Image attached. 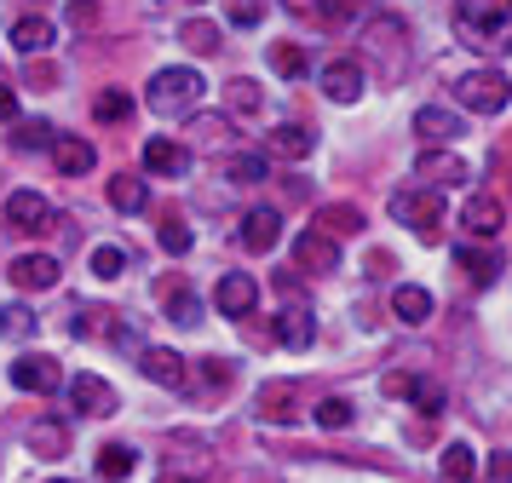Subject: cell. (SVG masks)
Masks as SVG:
<instances>
[{"mask_svg": "<svg viewBox=\"0 0 512 483\" xmlns=\"http://www.w3.org/2000/svg\"><path fill=\"white\" fill-rule=\"evenodd\" d=\"M415 133L426 144H449V138H461V115L443 110V104H420L415 110Z\"/></svg>", "mask_w": 512, "mask_h": 483, "instance_id": "obj_18", "label": "cell"}, {"mask_svg": "<svg viewBox=\"0 0 512 483\" xmlns=\"http://www.w3.org/2000/svg\"><path fill=\"white\" fill-rule=\"evenodd\" d=\"M52 161H58L64 179H81V173H93L98 167V150L87 144V138H58V144H52Z\"/></svg>", "mask_w": 512, "mask_h": 483, "instance_id": "obj_19", "label": "cell"}, {"mask_svg": "<svg viewBox=\"0 0 512 483\" xmlns=\"http://www.w3.org/2000/svg\"><path fill=\"white\" fill-rule=\"evenodd\" d=\"M93 115L104 121V127H121V121L133 115V98H127V92H116V87L98 92V98H93Z\"/></svg>", "mask_w": 512, "mask_h": 483, "instance_id": "obj_32", "label": "cell"}, {"mask_svg": "<svg viewBox=\"0 0 512 483\" xmlns=\"http://www.w3.org/2000/svg\"><path fill=\"white\" fill-rule=\"evenodd\" d=\"M93 466H98V478H104V483H121V478H133V466H139V455H133L127 443H104Z\"/></svg>", "mask_w": 512, "mask_h": 483, "instance_id": "obj_25", "label": "cell"}, {"mask_svg": "<svg viewBox=\"0 0 512 483\" xmlns=\"http://www.w3.org/2000/svg\"><path fill=\"white\" fill-rule=\"evenodd\" d=\"M282 242V213L277 207H254L248 219H242V248L248 253H271Z\"/></svg>", "mask_w": 512, "mask_h": 483, "instance_id": "obj_12", "label": "cell"}, {"mask_svg": "<svg viewBox=\"0 0 512 483\" xmlns=\"http://www.w3.org/2000/svg\"><path fill=\"white\" fill-rule=\"evenodd\" d=\"M392 219L403 230H415L420 242H438L443 236V196L438 190H420V184L415 190H397L392 196Z\"/></svg>", "mask_w": 512, "mask_h": 483, "instance_id": "obj_3", "label": "cell"}, {"mask_svg": "<svg viewBox=\"0 0 512 483\" xmlns=\"http://www.w3.org/2000/svg\"><path fill=\"white\" fill-rule=\"evenodd\" d=\"M461 225H466V236H495V230L507 225V207L495 202V196H466Z\"/></svg>", "mask_w": 512, "mask_h": 483, "instance_id": "obj_17", "label": "cell"}, {"mask_svg": "<svg viewBox=\"0 0 512 483\" xmlns=\"http://www.w3.org/2000/svg\"><path fill=\"white\" fill-rule=\"evenodd\" d=\"M6 225L24 230V236H41V230H52L58 219H52V202L41 190H12V196H6Z\"/></svg>", "mask_w": 512, "mask_h": 483, "instance_id": "obj_5", "label": "cell"}, {"mask_svg": "<svg viewBox=\"0 0 512 483\" xmlns=\"http://www.w3.org/2000/svg\"><path fill=\"white\" fill-rule=\"evenodd\" d=\"M271 334H277V345H288V351H305V345L317 340V328H311V311H305V305H282L277 322H271Z\"/></svg>", "mask_w": 512, "mask_h": 483, "instance_id": "obj_15", "label": "cell"}, {"mask_svg": "<svg viewBox=\"0 0 512 483\" xmlns=\"http://www.w3.org/2000/svg\"><path fill=\"white\" fill-rule=\"evenodd\" d=\"M311 230H323L328 242H340V236H357L363 230V207H351V202H328L323 213H317V225Z\"/></svg>", "mask_w": 512, "mask_h": 483, "instance_id": "obj_21", "label": "cell"}, {"mask_svg": "<svg viewBox=\"0 0 512 483\" xmlns=\"http://www.w3.org/2000/svg\"><path fill=\"white\" fill-rule=\"evenodd\" d=\"M415 179H420V190H426V184H432V190H455V184H472V167H466L461 156H449V150H420Z\"/></svg>", "mask_w": 512, "mask_h": 483, "instance_id": "obj_6", "label": "cell"}, {"mask_svg": "<svg viewBox=\"0 0 512 483\" xmlns=\"http://www.w3.org/2000/svg\"><path fill=\"white\" fill-rule=\"evenodd\" d=\"M271 69L294 81V75H305V52H300L294 41H277V46H271Z\"/></svg>", "mask_w": 512, "mask_h": 483, "instance_id": "obj_40", "label": "cell"}, {"mask_svg": "<svg viewBox=\"0 0 512 483\" xmlns=\"http://www.w3.org/2000/svg\"><path fill=\"white\" fill-rule=\"evenodd\" d=\"M0 121H6V127L18 121V87H12V81H0Z\"/></svg>", "mask_w": 512, "mask_h": 483, "instance_id": "obj_46", "label": "cell"}, {"mask_svg": "<svg viewBox=\"0 0 512 483\" xmlns=\"http://www.w3.org/2000/svg\"><path fill=\"white\" fill-rule=\"evenodd\" d=\"M190 144H202V150H219L225 144V133H231V115H219V110H190Z\"/></svg>", "mask_w": 512, "mask_h": 483, "instance_id": "obj_22", "label": "cell"}, {"mask_svg": "<svg viewBox=\"0 0 512 483\" xmlns=\"http://www.w3.org/2000/svg\"><path fill=\"white\" fill-rule=\"evenodd\" d=\"M52 41H58V29H52L47 18H18V23H12V46L29 52V58H35V52H47Z\"/></svg>", "mask_w": 512, "mask_h": 483, "instance_id": "obj_24", "label": "cell"}, {"mask_svg": "<svg viewBox=\"0 0 512 483\" xmlns=\"http://www.w3.org/2000/svg\"><path fill=\"white\" fill-rule=\"evenodd\" d=\"M271 150L288 156V161H305L317 150V138H311V127H277V133H271Z\"/></svg>", "mask_w": 512, "mask_h": 483, "instance_id": "obj_27", "label": "cell"}, {"mask_svg": "<svg viewBox=\"0 0 512 483\" xmlns=\"http://www.w3.org/2000/svg\"><path fill=\"white\" fill-rule=\"evenodd\" d=\"M317 426H323V432H346L351 426V403L346 397H323V403H317Z\"/></svg>", "mask_w": 512, "mask_h": 483, "instance_id": "obj_39", "label": "cell"}, {"mask_svg": "<svg viewBox=\"0 0 512 483\" xmlns=\"http://www.w3.org/2000/svg\"><path fill=\"white\" fill-rule=\"evenodd\" d=\"M254 299H259V282L248 271H225L219 276V288H213V305H219L225 317H248Z\"/></svg>", "mask_w": 512, "mask_h": 483, "instance_id": "obj_10", "label": "cell"}, {"mask_svg": "<svg viewBox=\"0 0 512 483\" xmlns=\"http://www.w3.org/2000/svg\"><path fill=\"white\" fill-rule=\"evenodd\" d=\"M6 276H12V288L41 294V288H58V259H52V253H18Z\"/></svg>", "mask_w": 512, "mask_h": 483, "instance_id": "obj_11", "label": "cell"}, {"mask_svg": "<svg viewBox=\"0 0 512 483\" xmlns=\"http://www.w3.org/2000/svg\"><path fill=\"white\" fill-rule=\"evenodd\" d=\"M139 368H144V380H156V386H167V391H185L190 386L185 357H179V351H167V345H144Z\"/></svg>", "mask_w": 512, "mask_h": 483, "instance_id": "obj_8", "label": "cell"}, {"mask_svg": "<svg viewBox=\"0 0 512 483\" xmlns=\"http://www.w3.org/2000/svg\"><path fill=\"white\" fill-rule=\"evenodd\" d=\"M403 397H415V409L426 414V420H438V414H443V386H438V380H409Z\"/></svg>", "mask_w": 512, "mask_h": 483, "instance_id": "obj_33", "label": "cell"}, {"mask_svg": "<svg viewBox=\"0 0 512 483\" xmlns=\"http://www.w3.org/2000/svg\"><path fill=\"white\" fill-rule=\"evenodd\" d=\"M455 98H461L472 115H501L512 104V81L501 69H466L461 81H455Z\"/></svg>", "mask_w": 512, "mask_h": 483, "instance_id": "obj_4", "label": "cell"}, {"mask_svg": "<svg viewBox=\"0 0 512 483\" xmlns=\"http://www.w3.org/2000/svg\"><path fill=\"white\" fill-rule=\"evenodd\" d=\"M265 173H271V161L259 156V150H242V156H231V179H236V184H259Z\"/></svg>", "mask_w": 512, "mask_h": 483, "instance_id": "obj_37", "label": "cell"}, {"mask_svg": "<svg viewBox=\"0 0 512 483\" xmlns=\"http://www.w3.org/2000/svg\"><path fill=\"white\" fill-rule=\"evenodd\" d=\"M156 242H162V253H173V259H179V253H190V242H196V236H190V225H185V219H162V230H156Z\"/></svg>", "mask_w": 512, "mask_h": 483, "instance_id": "obj_38", "label": "cell"}, {"mask_svg": "<svg viewBox=\"0 0 512 483\" xmlns=\"http://www.w3.org/2000/svg\"><path fill=\"white\" fill-rule=\"evenodd\" d=\"M12 386L18 391H58V363L41 357V351H29V357L12 363Z\"/></svg>", "mask_w": 512, "mask_h": 483, "instance_id": "obj_16", "label": "cell"}, {"mask_svg": "<svg viewBox=\"0 0 512 483\" xmlns=\"http://www.w3.org/2000/svg\"><path fill=\"white\" fill-rule=\"evenodd\" d=\"M110 202H116L121 213H139V207L150 202V184L133 179V173H121V179H110Z\"/></svg>", "mask_w": 512, "mask_h": 483, "instance_id": "obj_29", "label": "cell"}, {"mask_svg": "<svg viewBox=\"0 0 512 483\" xmlns=\"http://www.w3.org/2000/svg\"><path fill=\"white\" fill-rule=\"evenodd\" d=\"M294 265H300V271H340V242H328L323 230H300V236H294Z\"/></svg>", "mask_w": 512, "mask_h": 483, "instance_id": "obj_9", "label": "cell"}, {"mask_svg": "<svg viewBox=\"0 0 512 483\" xmlns=\"http://www.w3.org/2000/svg\"><path fill=\"white\" fill-rule=\"evenodd\" d=\"M144 167H150L156 179H185L190 173V150L185 144H173V138H150V144H144Z\"/></svg>", "mask_w": 512, "mask_h": 483, "instance_id": "obj_14", "label": "cell"}, {"mask_svg": "<svg viewBox=\"0 0 512 483\" xmlns=\"http://www.w3.org/2000/svg\"><path fill=\"white\" fill-rule=\"evenodd\" d=\"M52 81H58V75H52L47 64H35V69H29V87H52Z\"/></svg>", "mask_w": 512, "mask_h": 483, "instance_id": "obj_48", "label": "cell"}, {"mask_svg": "<svg viewBox=\"0 0 512 483\" xmlns=\"http://www.w3.org/2000/svg\"><path fill=\"white\" fill-rule=\"evenodd\" d=\"M231 110H242V115L259 110V87L248 81V75H236V81H231Z\"/></svg>", "mask_w": 512, "mask_h": 483, "instance_id": "obj_43", "label": "cell"}, {"mask_svg": "<svg viewBox=\"0 0 512 483\" xmlns=\"http://www.w3.org/2000/svg\"><path fill=\"white\" fill-rule=\"evenodd\" d=\"M98 18H104V6H98V0H70V23H75V29H98Z\"/></svg>", "mask_w": 512, "mask_h": 483, "instance_id": "obj_44", "label": "cell"}, {"mask_svg": "<svg viewBox=\"0 0 512 483\" xmlns=\"http://www.w3.org/2000/svg\"><path fill=\"white\" fill-rule=\"evenodd\" d=\"M179 41H185L196 58H208V52H219V46H225V41H219V29H213L208 18H190L185 29H179Z\"/></svg>", "mask_w": 512, "mask_h": 483, "instance_id": "obj_31", "label": "cell"}, {"mask_svg": "<svg viewBox=\"0 0 512 483\" xmlns=\"http://www.w3.org/2000/svg\"><path fill=\"white\" fill-rule=\"evenodd\" d=\"M150 110L156 115H190L202 98H208V75L196 64H167V69H156L150 75Z\"/></svg>", "mask_w": 512, "mask_h": 483, "instance_id": "obj_2", "label": "cell"}, {"mask_svg": "<svg viewBox=\"0 0 512 483\" xmlns=\"http://www.w3.org/2000/svg\"><path fill=\"white\" fill-rule=\"evenodd\" d=\"M363 0H317V12H323V23H346L351 12H357Z\"/></svg>", "mask_w": 512, "mask_h": 483, "instance_id": "obj_45", "label": "cell"}, {"mask_svg": "<svg viewBox=\"0 0 512 483\" xmlns=\"http://www.w3.org/2000/svg\"><path fill=\"white\" fill-rule=\"evenodd\" d=\"M438 466H443L449 483H478V449H472V443H449Z\"/></svg>", "mask_w": 512, "mask_h": 483, "instance_id": "obj_26", "label": "cell"}, {"mask_svg": "<svg viewBox=\"0 0 512 483\" xmlns=\"http://www.w3.org/2000/svg\"><path fill=\"white\" fill-rule=\"evenodd\" d=\"M35 328H41V322H35L29 305H6V311H0V334H6V340H29Z\"/></svg>", "mask_w": 512, "mask_h": 483, "instance_id": "obj_34", "label": "cell"}, {"mask_svg": "<svg viewBox=\"0 0 512 483\" xmlns=\"http://www.w3.org/2000/svg\"><path fill=\"white\" fill-rule=\"evenodd\" d=\"M392 317L409 322V328H420V322L432 317V294H426V288H415V282H403V288L392 294Z\"/></svg>", "mask_w": 512, "mask_h": 483, "instance_id": "obj_23", "label": "cell"}, {"mask_svg": "<svg viewBox=\"0 0 512 483\" xmlns=\"http://www.w3.org/2000/svg\"><path fill=\"white\" fill-rule=\"evenodd\" d=\"M29 449L47 455V460H58L64 449H70V432H64L58 420H41V426H29Z\"/></svg>", "mask_w": 512, "mask_h": 483, "instance_id": "obj_28", "label": "cell"}, {"mask_svg": "<svg viewBox=\"0 0 512 483\" xmlns=\"http://www.w3.org/2000/svg\"><path fill=\"white\" fill-rule=\"evenodd\" d=\"M455 271H461L472 288H489V282H495V271H501V259H495L489 248H472V242H461V248H455Z\"/></svg>", "mask_w": 512, "mask_h": 483, "instance_id": "obj_20", "label": "cell"}, {"mask_svg": "<svg viewBox=\"0 0 512 483\" xmlns=\"http://www.w3.org/2000/svg\"><path fill=\"white\" fill-rule=\"evenodd\" d=\"M265 18V0H225V23L231 29H254Z\"/></svg>", "mask_w": 512, "mask_h": 483, "instance_id": "obj_41", "label": "cell"}, {"mask_svg": "<svg viewBox=\"0 0 512 483\" xmlns=\"http://www.w3.org/2000/svg\"><path fill=\"white\" fill-rule=\"evenodd\" d=\"M449 23H455V41L484 58L512 52V0H461Z\"/></svg>", "mask_w": 512, "mask_h": 483, "instance_id": "obj_1", "label": "cell"}, {"mask_svg": "<svg viewBox=\"0 0 512 483\" xmlns=\"http://www.w3.org/2000/svg\"><path fill=\"white\" fill-rule=\"evenodd\" d=\"M12 144H18V150H47V144H58V138H52L47 121H24V127L12 133Z\"/></svg>", "mask_w": 512, "mask_h": 483, "instance_id": "obj_42", "label": "cell"}, {"mask_svg": "<svg viewBox=\"0 0 512 483\" xmlns=\"http://www.w3.org/2000/svg\"><path fill=\"white\" fill-rule=\"evenodd\" d=\"M489 478H495V483H512V455H495V460H489Z\"/></svg>", "mask_w": 512, "mask_h": 483, "instance_id": "obj_47", "label": "cell"}, {"mask_svg": "<svg viewBox=\"0 0 512 483\" xmlns=\"http://www.w3.org/2000/svg\"><path fill=\"white\" fill-rule=\"evenodd\" d=\"M121 271H127V253H121L116 242H98V248H93V276H98V282H116Z\"/></svg>", "mask_w": 512, "mask_h": 483, "instance_id": "obj_35", "label": "cell"}, {"mask_svg": "<svg viewBox=\"0 0 512 483\" xmlns=\"http://www.w3.org/2000/svg\"><path fill=\"white\" fill-rule=\"evenodd\" d=\"M70 403L81 414H116V386L98 380V374H75L70 380Z\"/></svg>", "mask_w": 512, "mask_h": 483, "instance_id": "obj_13", "label": "cell"}, {"mask_svg": "<svg viewBox=\"0 0 512 483\" xmlns=\"http://www.w3.org/2000/svg\"><path fill=\"white\" fill-rule=\"evenodd\" d=\"M259 409L271 414V420H282V414H294V386H282V380H271V386H259Z\"/></svg>", "mask_w": 512, "mask_h": 483, "instance_id": "obj_36", "label": "cell"}, {"mask_svg": "<svg viewBox=\"0 0 512 483\" xmlns=\"http://www.w3.org/2000/svg\"><path fill=\"white\" fill-rule=\"evenodd\" d=\"M317 81H323L328 104H357V98H363V64H357V58H328Z\"/></svg>", "mask_w": 512, "mask_h": 483, "instance_id": "obj_7", "label": "cell"}, {"mask_svg": "<svg viewBox=\"0 0 512 483\" xmlns=\"http://www.w3.org/2000/svg\"><path fill=\"white\" fill-rule=\"evenodd\" d=\"M196 317H202V299L190 288H167V322L173 328H196Z\"/></svg>", "mask_w": 512, "mask_h": 483, "instance_id": "obj_30", "label": "cell"}, {"mask_svg": "<svg viewBox=\"0 0 512 483\" xmlns=\"http://www.w3.org/2000/svg\"><path fill=\"white\" fill-rule=\"evenodd\" d=\"M52 483H75V478H52Z\"/></svg>", "mask_w": 512, "mask_h": 483, "instance_id": "obj_49", "label": "cell"}]
</instances>
